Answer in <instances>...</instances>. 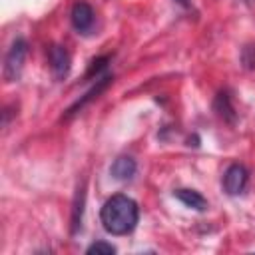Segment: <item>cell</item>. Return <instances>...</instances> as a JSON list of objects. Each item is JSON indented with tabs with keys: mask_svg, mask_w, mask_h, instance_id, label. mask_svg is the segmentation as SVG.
<instances>
[{
	"mask_svg": "<svg viewBox=\"0 0 255 255\" xmlns=\"http://www.w3.org/2000/svg\"><path fill=\"white\" fill-rule=\"evenodd\" d=\"M112 82H114V76H112V74H104L102 78H98V80H96V84H94V86H92V88H90V90H88L80 100H76V102L66 110L64 120H72L80 110H84L92 100H96V98H98V96H100V94H102V92H104Z\"/></svg>",
	"mask_w": 255,
	"mask_h": 255,
	"instance_id": "3",
	"label": "cell"
},
{
	"mask_svg": "<svg viewBox=\"0 0 255 255\" xmlns=\"http://www.w3.org/2000/svg\"><path fill=\"white\" fill-rule=\"evenodd\" d=\"M26 56H28V42L24 38H16L10 44V48L6 52V58H4V80L6 82L20 80Z\"/></svg>",
	"mask_w": 255,
	"mask_h": 255,
	"instance_id": "2",
	"label": "cell"
},
{
	"mask_svg": "<svg viewBox=\"0 0 255 255\" xmlns=\"http://www.w3.org/2000/svg\"><path fill=\"white\" fill-rule=\"evenodd\" d=\"M213 110H215V114H217L223 122H227V124H231V126L237 122V114H235V108H233V102H231V96H229L227 90H223V92H219V94L215 96V100H213Z\"/></svg>",
	"mask_w": 255,
	"mask_h": 255,
	"instance_id": "7",
	"label": "cell"
},
{
	"mask_svg": "<svg viewBox=\"0 0 255 255\" xmlns=\"http://www.w3.org/2000/svg\"><path fill=\"white\" fill-rule=\"evenodd\" d=\"M70 20H72V26L78 32H82V34L90 32L92 26H94V10H92V6L88 2H82V0L74 2L72 10H70Z\"/></svg>",
	"mask_w": 255,
	"mask_h": 255,
	"instance_id": "6",
	"label": "cell"
},
{
	"mask_svg": "<svg viewBox=\"0 0 255 255\" xmlns=\"http://www.w3.org/2000/svg\"><path fill=\"white\" fill-rule=\"evenodd\" d=\"M86 253L88 255H94V253L96 255H112V253H116V247L112 243H106V241H96L86 249Z\"/></svg>",
	"mask_w": 255,
	"mask_h": 255,
	"instance_id": "12",
	"label": "cell"
},
{
	"mask_svg": "<svg viewBox=\"0 0 255 255\" xmlns=\"http://www.w3.org/2000/svg\"><path fill=\"white\" fill-rule=\"evenodd\" d=\"M135 169H137L135 161L131 157H128V155H122V157L114 159V163L110 167V173L118 181H129L135 175Z\"/></svg>",
	"mask_w": 255,
	"mask_h": 255,
	"instance_id": "8",
	"label": "cell"
},
{
	"mask_svg": "<svg viewBox=\"0 0 255 255\" xmlns=\"http://www.w3.org/2000/svg\"><path fill=\"white\" fill-rule=\"evenodd\" d=\"M139 219V207L137 203L124 195H112L100 209V221L104 225V229L112 235H128L135 229Z\"/></svg>",
	"mask_w": 255,
	"mask_h": 255,
	"instance_id": "1",
	"label": "cell"
},
{
	"mask_svg": "<svg viewBox=\"0 0 255 255\" xmlns=\"http://www.w3.org/2000/svg\"><path fill=\"white\" fill-rule=\"evenodd\" d=\"M108 62H110V56H100L96 60L90 62L88 66V72H86V78H92V76H100L106 68H108Z\"/></svg>",
	"mask_w": 255,
	"mask_h": 255,
	"instance_id": "11",
	"label": "cell"
},
{
	"mask_svg": "<svg viewBox=\"0 0 255 255\" xmlns=\"http://www.w3.org/2000/svg\"><path fill=\"white\" fill-rule=\"evenodd\" d=\"M249 173L241 163H231L223 173V189L227 195H239L245 191Z\"/></svg>",
	"mask_w": 255,
	"mask_h": 255,
	"instance_id": "4",
	"label": "cell"
},
{
	"mask_svg": "<svg viewBox=\"0 0 255 255\" xmlns=\"http://www.w3.org/2000/svg\"><path fill=\"white\" fill-rule=\"evenodd\" d=\"M175 2H177V4H181V6H189V4H187V0H175Z\"/></svg>",
	"mask_w": 255,
	"mask_h": 255,
	"instance_id": "14",
	"label": "cell"
},
{
	"mask_svg": "<svg viewBox=\"0 0 255 255\" xmlns=\"http://www.w3.org/2000/svg\"><path fill=\"white\" fill-rule=\"evenodd\" d=\"M48 62H50V70L54 74L56 80H64L68 74H70V68H72V58L68 54V50L60 44H54L50 46L48 50Z\"/></svg>",
	"mask_w": 255,
	"mask_h": 255,
	"instance_id": "5",
	"label": "cell"
},
{
	"mask_svg": "<svg viewBox=\"0 0 255 255\" xmlns=\"http://www.w3.org/2000/svg\"><path fill=\"white\" fill-rule=\"evenodd\" d=\"M241 64L247 70H255V46H245L241 54Z\"/></svg>",
	"mask_w": 255,
	"mask_h": 255,
	"instance_id": "13",
	"label": "cell"
},
{
	"mask_svg": "<svg viewBox=\"0 0 255 255\" xmlns=\"http://www.w3.org/2000/svg\"><path fill=\"white\" fill-rule=\"evenodd\" d=\"M173 197L179 199L189 209H195V211H205L207 209V199L195 189H175Z\"/></svg>",
	"mask_w": 255,
	"mask_h": 255,
	"instance_id": "9",
	"label": "cell"
},
{
	"mask_svg": "<svg viewBox=\"0 0 255 255\" xmlns=\"http://www.w3.org/2000/svg\"><path fill=\"white\" fill-rule=\"evenodd\" d=\"M84 205H86V181L78 185L74 203H72V235H76L82 227V215H84Z\"/></svg>",
	"mask_w": 255,
	"mask_h": 255,
	"instance_id": "10",
	"label": "cell"
}]
</instances>
